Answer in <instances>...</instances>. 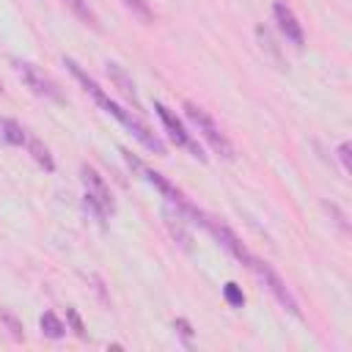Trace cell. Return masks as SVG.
<instances>
[{
    "label": "cell",
    "instance_id": "obj_1",
    "mask_svg": "<svg viewBox=\"0 0 352 352\" xmlns=\"http://www.w3.org/2000/svg\"><path fill=\"white\" fill-rule=\"evenodd\" d=\"M63 66H66V69H69V74H72V77L85 88V94H91V96H94V102H96L107 116H113L124 129H129V132L138 138V143H140L143 148H148L151 154H160V157H165V154H168V148H165V143L160 140V135H157V132H154V129H151V126H148V124H146L135 110H126V107H121L118 102H113V99L104 94V88H102V85H99V82H96V80H94V77H91V74L77 63V60L63 58Z\"/></svg>",
    "mask_w": 352,
    "mask_h": 352
},
{
    "label": "cell",
    "instance_id": "obj_2",
    "mask_svg": "<svg viewBox=\"0 0 352 352\" xmlns=\"http://www.w3.org/2000/svg\"><path fill=\"white\" fill-rule=\"evenodd\" d=\"M184 116L190 118V124L195 126V132L212 146L214 154H220L223 160H234V157H236V148H234V143L228 140V135L220 129V124H217L201 104H195V102H184Z\"/></svg>",
    "mask_w": 352,
    "mask_h": 352
},
{
    "label": "cell",
    "instance_id": "obj_3",
    "mask_svg": "<svg viewBox=\"0 0 352 352\" xmlns=\"http://www.w3.org/2000/svg\"><path fill=\"white\" fill-rule=\"evenodd\" d=\"M80 182L85 190V195H82L85 209H91L99 220H107L116 212V201H113V192H110L104 176L94 165H80Z\"/></svg>",
    "mask_w": 352,
    "mask_h": 352
},
{
    "label": "cell",
    "instance_id": "obj_4",
    "mask_svg": "<svg viewBox=\"0 0 352 352\" xmlns=\"http://www.w3.org/2000/svg\"><path fill=\"white\" fill-rule=\"evenodd\" d=\"M11 63H14V72L19 74V80H22L36 96H41V99H52V102H63V94H60L58 82H55L50 74H44L36 63L22 60V58H14Z\"/></svg>",
    "mask_w": 352,
    "mask_h": 352
},
{
    "label": "cell",
    "instance_id": "obj_5",
    "mask_svg": "<svg viewBox=\"0 0 352 352\" xmlns=\"http://www.w3.org/2000/svg\"><path fill=\"white\" fill-rule=\"evenodd\" d=\"M248 267L261 278V283L270 289V294H272V297H275V300H278V302H280L292 316H297V319L302 316V314H300V302H297V297L289 292V286L283 283V278H280V275H278L267 261H261V258H256V256H253Z\"/></svg>",
    "mask_w": 352,
    "mask_h": 352
},
{
    "label": "cell",
    "instance_id": "obj_6",
    "mask_svg": "<svg viewBox=\"0 0 352 352\" xmlns=\"http://www.w3.org/2000/svg\"><path fill=\"white\" fill-rule=\"evenodd\" d=\"M154 113L160 116V121H162V126L168 129V135H170V140L179 146V148H187L192 157H198V160H206V154H204V148L198 146V140L192 138V132L176 118V113L170 110V107H165L162 102H154Z\"/></svg>",
    "mask_w": 352,
    "mask_h": 352
},
{
    "label": "cell",
    "instance_id": "obj_7",
    "mask_svg": "<svg viewBox=\"0 0 352 352\" xmlns=\"http://www.w3.org/2000/svg\"><path fill=\"white\" fill-rule=\"evenodd\" d=\"M198 226H201V228H206V231H209V234H212V236H214V239H217V242H220V245H223V248H226L236 261H242L245 267L250 264L253 253L242 245V239H239V236H236V234H234L223 220H217V217H212V214H206V212H204V214H201V220H198Z\"/></svg>",
    "mask_w": 352,
    "mask_h": 352
},
{
    "label": "cell",
    "instance_id": "obj_8",
    "mask_svg": "<svg viewBox=\"0 0 352 352\" xmlns=\"http://www.w3.org/2000/svg\"><path fill=\"white\" fill-rule=\"evenodd\" d=\"M272 16L278 22V30L283 33L286 41H292L294 47H302L305 44V33H302V25L297 19V14L292 11V6L286 0H275L272 3Z\"/></svg>",
    "mask_w": 352,
    "mask_h": 352
},
{
    "label": "cell",
    "instance_id": "obj_9",
    "mask_svg": "<svg viewBox=\"0 0 352 352\" xmlns=\"http://www.w3.org/2000/svg\"><path fill=\"white\" fill-rule=\"evenodd\" d=\"M162 217H165V226H168V231H170V236L184 248V250H192V234L187 231V217L182 214V212H176L173 206H168L165 204V209H162Z\"/></svg>",
    "mask_w": 352,
    "mask_h": 352
},
{
    "label": "cell",
    "instance_id": "obj_10",
    "mask_svg": "<svg viewBox=\"0 0 352 352\" xmlns=\"http://www.w3.org/2000/svg\"><path fill=\"white\" fill-rule=\"evenodd\" d=\"M107 74H110V80L116 82V88H118V91H121V94H124V96L132 102V110L138 113V110H140V102H138V94H135V82L129 80V74H126V72H124L118 63H107Z\"/></svg>",
    "mask_w": 352,
    "mask_h": 352
},
{
    "label": "cell",
    "instance_id": "obj_11",
    "mask_svg": "<svg viewBox=\"0 0 352 352\" xmlns=\"http://www.w3.org/2000/svg\"><path fill=\"white\" fill-rule=\"evenodd\" d=\"M38 327H41V333H44L47 338H52V341H58V338L66 336V324H63V319H60L55 311H44V314L38 316Z\"/></svg>",
    "mask_w": 352,
    "mask_h": 352
},
{
    "label": "cell",
    "instance_id": "obj_12",
    "mask_svg": "<svg viewBox=\"0 0 352 352\" xmlns=\"http://www.w3.org/2000/svg\"><path fill=\"white\" fill-rule=\"evenodd\" d=\"M0 135L6 143L11 146H25L28 143V132L22 129V124H16L14 118H0Z\"/></svg>",
    "mask_w": 352,
    "mask_h": 352
},
{
    "label": "cell",
    "instance_id": "obj_13",
    "mask_svg": "<svg viewBox=\"0 0 352 352\" xmlns=\"http://www.w3.org/2000/svg\"><path fill=\"white\" fill-rule=\"evenodd\" d=\"M25 146H28L30 157H33V160H36V162H38V165H41L44 170H50V173L55 170V160H52L50 148H47V146H44V143H41L38 138H28V143H25Z\"/></svg>",
    "mask_w": 352,
    "mask_h": 352
},
{
    "label": "cell",
    "instance_id": "obj_14",
    "mask_svg": "<svg viewBox=\"0 0 352 352\" xmlns=\"http://www.w3.org/2000/svg\"><path fill=\"white\" fill-rule=\"evenodd\" d=\"M63 3H66V8H72V14H74L82 25H88V28H94V30H99V19H96L94 8L88 6V0H63Z\"/></svg>",
    "mask_w": 352,
    "mask_h": 352
},
{
    "label": "cell",
    "instance_id": "obj_15",
    "mask_svg": "<svg viewBox=\"0 0 352 352\" xmlns=\"http://www.w3.org/2000/svg\"><path fill=\"white\" fill-rule=\"evenodd\" d=\"M0 324L8 330V336H11L14 341H25V327H22V322H19L8 308H0Z\"/></svg>",
    "mask_w": 352,
    "mask_h": 352
},
{
    "label": "cell",
    "instance_id": "obj_16",
    "mask_svg": "<svg viewBox=\"0 0 352 352\" xmlns=\"http://www.w3.org/2000/svg\"><path fill=\"white\" fill-rule=\"evenodd\" d=\"M223 297H226V302H228L231 308H242V305H245V294H242V289H239L234 280H228V283L223 286Z\"/></svg>",
    "mask_w": 352,
    "mask_h": 352
},
{
    "label": "cell",
    "instance_id": "obj_17",
    "mask_svg": "<svg viewBox=\"0 0 352 352\" xmlns=\"http://www.w3.org/2000/svg\"><path fill=\"white\" fill-rule=\"evenodd\" d=\"M66 322L72 324V330H74L77 338H85V324H82V319H80V314L74 308H66Z\"/></svg>",
    "mask_w": 352,
    "mask_h": 352
},
{
    "label": "cell",
    "instance_id": "obj_18",
    "mask_svg": "<svg viewBox=\"0 0 352 352\" xmlns=\"http://www.w3.org/2000/svg\"><path fill=\"white\" fill-rule=\"evenodd\" d=\"M173 330L184 338V344H190L192 341V324L184 319V316H179V319H173Z\"/></svg>",
    "mask_w": 352,
    "mask_h": 352
},
{
    "label": "cell",
    "instance_id": "obj_19",
    "mask_svg": "<svg viewBox=\"0 0 352 352\" xmlns=\"http://www.w3.org/2000/svg\"><path fill=\"white\" fill-rule=\"evenodd\" d=\"M124 3H126V6H129V8L135 11V14H140V19H143V22H151V19H154L151 8H148V6L143 3V0H124Z\"/></svg>",
    "mask_w": 352,
    "mask_h": 352
},
{
    "label": "cell",
    "instance_id": "obj_20",
    "mask_svg": "<svg viewBox=\"0 0 352 352\" xmlns=\"http://www.w3.org/2000/svg\"><path fill=\"white\" fill-rule=\"evenodd\" d=\"M336 154H338V162H341L344 173H349V170H352V165H349V140H344V143L336 148Z\"/></svg>",
    "mask_w": 352,
    "mask_h": 352
},
{
    "label": "cell",
    "instance_id": "obj_21",
    "mask_svg": "<svg viewBox=\"0 0 352 352\" xmlns=\"http://www.w3.org/2000/svg\"><path fill=\"white\" fill-rule=\"evenodd\" d=\"M0 91H3V85H0Z\"/></svg>",
    "mask_w": 352,
    "mask_h": 352
}]
</instances>
